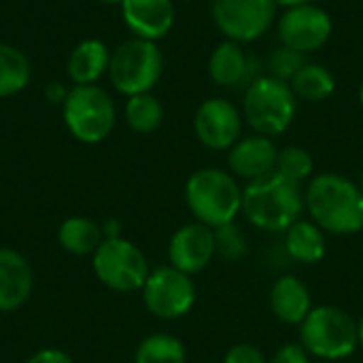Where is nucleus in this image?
<instances>
[{"label": "nucleus", "mask_w": 363, "mask_h": 363, "mask_svg": "<svg viewBox=\"0 0 363 363\" xmlns=\"http://www.w3.org/2000/svg\"><path fill=\"white\" fill-rule=\"evenodd\" d=\"M242 91V117L255 134L274 138L291 128L298 115V98L287 81L259 74Z\"/></svg>", "instance_id": "20e7f679"}, {"label": "nucleus", "mask_w": 363, "mask_h": 363, "mask_svg": "<svg viewBox=\"0 0 363 363\" xmlns=\"http://www.w3.org/2000/svg\"><path fill=\"white\" fill-rule=\"evenodd\" d=\"M108 47L98 38H85L70 51L66 70L74 85H96V81L108 72Z\"/></svg>", "instance_id": "6ab92c4d"}, {"label": "nucleus", "mask_w": 363, "mask_h": 363, "mask_svg": "<svg viewBox=\"0 0 363 363\" xmlns=\"http://www.w3.org/2000/svg\"><path fill=\"white\" fill-rule=\"evenodd\" d=\"M300 345L319 359H347L359 347L357 321L338 306H313L300 325Z\"/></svg>", "instance_id": "39448f33"}, {"label": "nucleus", "mask_w": 363, "mask_h": 363, "mask_svg": "<svg viewBox=\"0 0 363 363\" xmlns=\"http://www.w3.org/2000/svg\"><path fill=\"white\" fill-rule=\"evenodd\" d=\"M357 334H359V347L363 349V317L359 319V323H357Z\"/></svg>", "instance_id": "f704fd0d"}, {"label": "nucleus", "mask_w": 363, "mask_h": 363, "mask_svg": "<svg viewBox=\"0 0 363 363\" xmlns=\"http://www.w3.org/2000/svg\"><path fill=\"white\" fill-rule=\"evenodd\" d=\"M66 94L68 91L60 83H53V85L47 87V100H51V102H64L66 100Z\"/></svg>", "instance_id": "2f4dec72"}, {"label": "nucleus", "mask_w": 363, "mask_h": 363, "mask_svg": "<svg viewBox=\"0 0 363 363\" xmlns=\"http://www.w3.org/2000/svg\"><path fill=\"white\" fill-rule=\"evenodd\" d=\"M242 111L228 98H206L194 115L196 138L211 151H230L242 136Z\"/></svg>", "instance_id": "f8f14e48"}, {"label": "nucleus", "mask_w": 363, "mask_h": 363, "mask_svg": "<svg viewBox=\"0 0 363 363\" xmlns=\"http://www.w3.org/2000/svg\"><path fill=\"white\" fill-rule=\"evenodd\" d=\"M217 255L215 251V232L213 228L194 221V223H185L183 228H179L170 242H168V262L172 268L194 277L198 272H202L213 257Z\"/></svg>", "instance_id": "ddd939ff"}, {"label": "nucleus", "mask_w": 363, "mask_h": 363, "mask_svg": "<svg viewBox=\"0 0 363 363\" xmlns=\"http://www.w3.org/2000/svg\"><path fill=\"white\" fill-rule=\"evenodd\" d=\"M270 311L287 325H302L313 311V296L300 279L279 277L270 287Z\"/></svg>", "instance_id": "a211bd4d"}, {"label": "nucleus", "mask_w": 363, "mask_h": 363, "mask_svg": "<svg viewBox=\"0 0 363 363\" xmlns=\"http://www.w3.org/2000/svg\"><path fill=\"white\" fill-rule=\"evenodd\" d=\"M359 102H362V106H363V81H362V87H359Z\"/></svg>", "instance_id": "4c0bfd02"}, {"label": "nucleus", "mask_w": 363, "mask_h": 363, "mask_svg": "<svg viewBox=\"0 0 363 363\" xmlns=\"http://www.w3.org/2000/svg\"><path fill=\"white\" fill-rule=\"evenodd\" d=\"M185 345L172 334H151L134 351V363H185Z\"/></svg>", "instance_id": "b1692460"}, {"label": "nucleus", "mask_w": 363, "mask_h": 363, "mask_svg": "<svg viewBox=\"0 0 363 363\" xmlns=\"http://www.w3.org/2000/svg\"><path fill=\"white\" fill-rule=\"evenodd\" d=\"M306 62H308V55L281 45V47L270 51V55L266 60V70H268L266 74H272V77L289 83Z\"/></svg>", "instance_id": "cd10ccee"}, {"label": "nucleus", "mask_w": 363, "mask_h": 363, "mask_svg": "<svg viewBox=\"0 0 363 363\" xmlns=\"http://www.w3.org/2000/svg\"><path fill=\"white\" fill-rule=\"evenodd\" d=\"M119 6L125 26L138 38L157 43L174 26V0H123Z\"/></svg>", "instance_id": "dca6fc26"}, {"label": "nucleus", "mask_w": 363, "mask_h": 363, "mask_svg": "<svg viewBox=\"0 0 363 363\" xmlns=\"http://www.w3.org/2000/svg\"><path fill=\"white\" fill-rule=\"evenodd\" d=\"M277 9L274 0H213L211 13L225 40L247 45L277 23Z\"/></svg>", "instance_id": "1a4fd4ad"}, {"label": "nucleus", "mask_w": 363, "mask_h": 363, "mask_svg": "<svg viewBox=\"0 0 363 363\" xmlns=\"http://www.w3.org/2000/svg\"><path fill=\"white\" fill-rule=\"evenodd\" d=\"M257 60L251 57L240 43L223 40L219 43L208 57V77L215 85L225 89L247 87L253 79L259 77Z\"/></svg>", "instance_id": "2eb2a0df"}, {"label": "nucleus", "mask_w": 363, "mask_h": 363, "mask_svg": "<svg viewBox=\"0 0 363 363\" xmlns=\"http://www.w3.org/2000/svg\"><path fill=\"white\" fill-rule=\"evenodd\" d=\"M102 240V225L87 217H68L57 228V242L70 255H94Z\"/></svg>", "instance_id": "412c9836"}, {"label": "nucleus", "mask_w": 363, "mask_h": 363, "mask_svg": "<svg viewBox=\"0 0 363 363\" xmlns=\"http://www.w3.org/2000/svg\"><path fill=\"white\" fill-rule=\"evenodd\" d=\"M277 6H283V9H289V6H298V4H308V2H315V0H274Z\"/></svg>", "instance_id": "72a5a7b5"}, {"label": "nucleus", "mask_w": 363, "mask_h": 363, "mask_svg": "<svg viewBox=\"0 0 363 363\" xmlns=\"http://www.w3.org/2000/svg\"><path fill=\"white\" fill-rule=\"evenodd\" d=\"M68 132L85 145H98L115 128L117 108L108 91L98 85H74L62 102Z\"/></svg>", "instance_id": "0eeeda50"}, {"label": "nucleus", "mask_w": 363, "mask_h": 363, "mask_svg": "<svg viewBox=\"0 0 363 363\" xmlns=\"http://www.w3.org/2000/svg\"><path fill=\"white\" fill-rule=\"evenodd\" d=\"M315 170V162L313 155L304 149V147H296L289 145L285 149H279V160H277V172H281L283 177L296 181V183H304L311 179Z\"/></svg>", "instance_id": "bb28decb"}, {"label": "nucleus", "mask_w": 363, "mask_h": 363, "mask_svg": "<svg viewBox=\"0 0 363 363\" xmlns=\"http://www.w3.org/2000/svg\"><path fill=\"white\" fill-rule=\"evenodd\" d=\"M223 363H268L266 355L262 353V349H257L255 345H249V342H240V345H234L225 357Z\"/></svg>", "instance_id": "c85d7f7f"}, {"label": "nucleus", "mask_w": 363, "mask_h": 363, "mask_svg": "<svg viewBox=\"0 0 363 363\" xmlns=\"http://www.w3.org/2000/svg\"><path fill=\"white\" fill-rule=\"evenodd\" d=\"M32 79V64L28 55L9 45L0 43V98H9L28 87Z\"/></svg>", "instance_id": "5701e85b"}, {"label": "nucleus", "mask_w": 363, "mask_h": 363, "mask_svg": "<svg viewBox=\"0 0 363 363\" xmlns=\"http://www.w3.org/2000/svg\"><path fill=\"white\" fill-rule=\"evenodd\" d=\"M164 72V55L155 40L128 38L115 51H111L108 79L123 96H136L151 91Z\"/></svg>", "instance_id": "423d86ee"}, {"label": "nucleus", "mask_w": 363, "mask_h": 363, "mask_svg": "<svg viewBox=\"0 0 363 363\" xmlns=\"http://www.w3.org/2000/svg\"><path fill=\"white\" fill-rule=\"evenodd\" d=\"M357 185H359V189L363 191V170H362V174H359V181H357Z\"/></svg>", "instance_id": "e433bc0d"}, {"label": "nucleus", "mask_w": 363, "mask_h": 363, "mask_svg": "<svg viewBox=\"0 0 363 363\" xmlns=\"http://www.w3.org/2000/svg\"><path fill=\"white\" fill-rule=\"evenodd\" d=\"M183 2H189V0H183Z\"/></svg>", "instance_id": "58836bf2"}, {"label": "nucleus", "mask_w": 363, "mask_h": 363, "mask_svg": "<svg viewBox=\"0 0 363 363\" xmlns=\"http://www.w3.org/2000/svg\"><path fill=\"white\" fill-rule=\"evenodd\" d=\"M26 363H74L72 357L62 351V349H53V347H47V349H38L36 353H32Z\"/></svg>", "instance_id": "7c9ffc66"}, {"label": "nucleus", "mask_w": 363, "mask_h": 363, "mask_svg": "<svg viewBox=\"0 0 363 363\" xmlns=\"http://www.w3.org/2000/svg\"><path fill=\"white\" fill-rule=\"evenodd\" d=\"M285 249L291 259L315 266L328 253V238L315 221L300 219L285 232Z\"/></svg>", "instance_id": "aec40b11"}, {"label": "nucleus", "mask_w": 363, "mask_h": 363, "mask_svg": "<svg viewBox=\"0 0 363 363\" xmlns=\"http://www.w3.org/2000/svg\"><path fill=\"white\" fill-rule=\"evenodd\" d=\"M164 121V104L151 91L130 96L125 102V123L138 134L155 132Z\"/></svg>", "instance_id": "393cba45"}, {"label": "nucleus", "mask_w": 363, "mask_h": 363, "mask_svg": "<svg viewBox=\"0 0 363 363\" xmlns=\"http://www.w3.org/2000/svg\"><path fill=\"white\" fill-rule=\"evenodd\" d=\"M34 289L30 262L15 249L0 247V313L21 308Z\"/></svg>", "instance_id": "f3484780"}, {"label": "nucleus", "mask_w": 363, "mask_h": 363, "mask_svg": "<svg viewBox=\"0 0 363 363\" xmlns=\"http://www.w3.org/2000/svg\"><path fill=\"white\" fill-rule=\"evenodd\" d=\"M268 363H311V353L302 345L289 342V345H283Z\"/></svg>", "instance_id": "c756f323"}, {"label": "nucleus", "mask_w": 363, "mask_h": 363, "mask_svg": "<svg viewBox=\"0 0 363 363\" xmlns=\"http://www.w3.org/2000/svg\"><path fill=\"white\" fill-rule=\"evenodd\" d=\"M332 32L334 21L330 13L315 2L289 6L277 19L279 43L304 55H311L325 47L332 38Z\"/></svg>", "instance_id": "9b49d317"}, {"label": "nucleus", "mask_w": 363, "mask_h": 363, "mask_svg": "<svg viewBox=\"0 0 363 363\" xmlns=\"http://www.w3.org/2000/svg\"><path fill=\"white\" fill-rule=\"evenodd\" d=\"M91 270L106 289L117 294L140 291L151 272L145 253L121 236L102 240L91 255Z\"/></svg>", "instance_id": "6e6552de"}, {"label": "nucleus", "mask_w": 363, "mask_h": 363, "mask_svg": "<svg viewBox=\"0 0 363 363\" xmlns=\"http://www.w3.org/2000/svg\"><path fill=\"white\" fill-rule=\"evenodd\" d=\"M294 94L298 100L304 102H323L328 100L336 89V77L330 68H325L319 62H306L296 77L289 81Z\"/></svg>", "instance_id": "4be33fe9"}, {"label": "nucleus", "mask_w": 363, "mask_h": 363, "mask_svg": "<svg viewBox=\"0 0 363 363\" xmlns=\"http://www.w3.org/2000/svg\"><path fill=\"white\" fill-rule=\"evenodd\" d=\"M304 204L325 234L353 236L363 230V191L338 172H323L308 181Z\"/></svg>", "instance_id": "f257e3e1"}, {"label": "nucleus", "mask_w": 363, "mask_h": 363, "mask_svg": "<svg viewBox=\"0 0 363 363\" xmlns=\"http://www.w3.org/2000/svg\"><path fill=\"white\" fill-rule=\"evenodd\" d=\"M100 2H104V4H121L123 0H100Z\"/></svg>", "instance_id": "c9c22d12"}, {"label": "nucleus", "mask_w": 363, "mask_h": 363, "mask_svg": "<svg viewBox=\"0 0 363 363\" xmlns=\"http://www.w3.org/2000/svg\"><path fill=\"white\" fill-rule=\"evenodd\" d=\"M140 291L145 308L164 321L185 317L196 304L194 279L172 266L151 270Z\"/></svg>", "instance_id": "9d476101"}, {"label": "nucleus", "mask_w": 363, "mask_h": 363, "mask_svg": "<svg viewBox=\"0 0 363 363\" xmlns=\"http://www.w3.org/2000/svg\"><path fill=\"white\" fill-rule=\"evenodd\" d=\"M279 147L270 136L249 134L240 136L234 147L228 151V166L230 172L238 179L255 181L277 170Z\"/></svg>", "instance_id": "4468645a"}, {"label": "nucleus", "mask_w": 363, "mask_h": 363, "mask_svg": "<svg viewBox=\"0 0 363 363\" xmlns=\"http://www.w3.org/2000/svg\"><path fill=\"white\" fill-rule=\"evenodd\" d=\"M304 208L302 185L277 170L242 187V213L251 225L264 232H287L300 221Z\"/></svg>", "instance_id": "f03ea898"}, {"label": "nucleus", "mask_w": 363, "mask_h": 363, "mask_svg": "<svg viewBox=\"0 0 363 363\" xmlns=\"http://www.w3.org/2000/svg\"><path fill=\"white\" fill-rule=\"evenodd\" d=\"M102 234H104V238H119V221L117 219H108L102 225Z\"/></svg>", "instance_id": "473e14b6"}, {"label": "nucleus", "mask_w": 363, "mask_h": 363, "mask_svg": "<svg viewBox=\"0 0 363 363\" xmlns=\"http://www.w3.org/2000/svg\"><path fill=\"white\" fill-rule=\"evenodd\" d=\"M215 232V251L219 257H223L225 262H240L247 257L249 253V238L242 230L240 223L230 221L225 225H219L213 230Z\"/></svg>", "instance_id": "a878e982"}, {"label": "nucleus", "mask_w": 363, "mask_h": 363, "mask_svg": "<svg viewBox=\"0 0 363 363\" xmlns=\"http://www.w3.org/2000/svg\"><path fill=\"white\" fill-rule=\"evenodd\" d=\"M185 204L189 213L208 228H219L242 213V187L223 168H200L185 183Z\"/></svg>", "instance_id": "7ed1b4c3"}]
</instances>
